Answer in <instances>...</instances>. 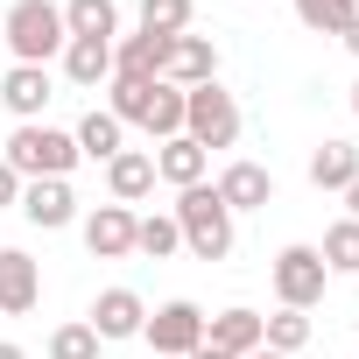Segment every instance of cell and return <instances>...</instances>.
Segmentation results:
<instances>
[{"label": "cell", "instance_id": "6da1fadb", "mask_svg": "<svg viewBox=\"0 0 359 359\" xmlns=\"http://www.w3.org/2000/svg\"><path fill=\"white\" fill-rule=\"evenodd\" d=\"M169 219H176V233H184V247H191L198 261H226V254H233V212H226V198H219L212 184L176 191Z\"/></svg>", "mask_w": 359, "mask_h": 359}, {"label": "cell", "instance_id": "7a4b0ae2", "mask_svg": "<svg viewBox=\"0 0 359 359\" xmlns=\"http://www.w3.org/2000/svg\"><path fill=\"white\" fill-rule=\"evenodd\" d=\"M64 8L57 0H15L8 8V22H0V50H15L22 64H43L50 71V57H64Z\"/></svg>", "mask_w": 359, "mask_h": 359}, {"label": "cell", "instance_id": "3957f363", "mask_svg": "<svg viewBox=\"0 0 359 359\" xmlns=\"http://www.w3.org/2000/svg\"><path fill=\"white\" fill-rule=\"evenodd\" d=\"M8 162L22 184H36V176H71L78 169V141L64 134V127H43V120H22L15 134H8Z\"/></svg>", "mask_w": 359, "mask_h": 359}, {"label": "cell", "instance_id": "277c9868", "mask_svg": "<svg viewBox=\"0 0 359 359\" xmlns=\"http://www.w3.org/2000/svg\"><path fill=\"white\" fill-rule=\"evenodd\" d=\"M184 134L212 155V148H233L240 141V99L212 78V85H198V92H184Z\"/></svg>", "mask_w": 359, "mask_h": 359}, {"label": "cell", "instance_id": "5b68a950", "mask_svg": "<svg viewBox=\"0 0 359 359\" xmlns=\"http://www.w3.org/2000/svg\"><path fill=\"white\" fill-rule=\"evenodd\" d=\"M141 338L155 345V359H191V352L205 345V310H198L191 296H176V303H162V310H148V324H141Z\"/></svg>", "mask_w": 359, "mask_h": 359}, {"label": "cell", "instance_id": "8992f818", "mask_svg": "<svg viewBox=\"0 0 359 359\" xmlns=\"http://www.w3.org/2000/svg\"><path fill=\"white\" fill-rule=\"evenodd\" d=\"M268 275H275L282 310H310V303H324V282H331V268H324V254H317V247H282Z\"/></svg>", "mask_w": 359, "mask_h": 359}, {"label": "cell", "instance_id": "52a82bcc", "mask_svg": "<svg viewBox=\"0 0 359 359\" xmlns=\"http://www.w3.org/2000/svg\"><path fill=\"white\" fill-rule=\"evenodd\" d=\"M22 219L36 233H57L78 219V198H71V176H36V184H22Z\"/></svg>", "mask_w": 359, "mask_h": 359}, {"label": "cell", "instance_id": "ba28073f", "mask_svg": "<svg viewBox=\"0 0 359 359\" xmlns=\"http://www.w3.org/2000/svg\"><path fill=\"white\" fill-rule=\"evenodd\" d=\"M85 324L99 331V345H120V338H141L148 303H141L134 289H99V303H92V317H85Z\"/></svg>", "mask_w": 359, "mask_h": 359}, {"label": "cell", "instance_id": "9c48e42d", "mask_svg": "<svg viewBox=\"0 0 359 359\" xmlns=\"http://www.w3.org/2000/svg\"><path fill=\"white\" fill-rule=\"evenodd\" d=\"M43 303V268L22 247H0V317H29Z\"/></svg>", "mask_w": 359, "mask_h": 359}, {"label": "cell", "instance_id": "30bf717a", "mask_svg": "<svg viewBox=\"0 0 359 359\" xmlns=\"http://www.w3.org/2000/svg\"><path fill=\"white\" fill-rule=\"evenodd\" d=\"M212 78H219V50H212V36H176V43H169L162 85H176V92H198V85H212Z\"/></svg>", "mask_w": 359, "mask_h": 359}, {"label": "cell", "instance_id": "8fae6325", "mask_svg": "<svg viewBox=\"0 0 359 359\" xmlns=\"http://www.w3.org/2000/svg\"><path fill=\"white\" fill-rule=\"evenodd\" d=\"M134 205H99L92 219H85V247H92V261H127L134 254Z\"/></svg>", "mask_w": 359, "mask_h": 359}, {"label": "cell", "instance_id": "7c38bea8", "mask_svg": "<svg viewBox=\"0 0 359 359\" xmlns=\"http://www.w3.org/2000/svg\"><path fill=\"white\" fill-rule=\"evenodd\" d=\"M212 191H219L226 212L240 219V212H268V205H275V176H268L261 162H226V176H219Z\"/></svg>", "mask_w": 359, "mask_h": 359}, {"label": "cell", "instance_id": "4fadbf2b", "mask_svg": "<svg viewBox=\"0 0 359 359\" xmlns=\"http://www.w3.org/2000/svg\"><path fill=\"white\" fill-rule=\"evenodd\" d=\"M205 345L226 352V359L261 352V310H219V317H205Z\"/></svg>", "mask_w": 359, "mask_h": 359}, {"label": "cell", "instance_id": "5bb4252c", "mask_svg": "<svg viewBox=\"0 0 359 359\" xmlns=\"http://www.w3.org/2000/svg\"><path fill=\"white\" fill-rule=\"evenodd\" d=\"M106 191H113V205H141L155 191V155L148 148H120L106 162Z\"/></svg>", "mask_w": 359, "mask_h": 359}, {"label": "cell", "instance_id": "9a60e30c", "mask_svg": "<svg viewBox=\"0 0 359 359\" xmlns=\"http://www.w3.org/2000/svg\"><path fill=\"white\" fill-rule=\"evenodd\" d=\"M205 148L191 141V134H169L162 148H155V184H176V191H191V184H205Z\"/></svg>", "mask_w": 359, "mask_h": 359}, {"label": "cell", "instance_id": "2e32d148", "mask_svg": "<svg viewBox=\"0 0 359 359\" xmlns=\"http://www.w3.org/2000/svg\"><path fill=\"white\" fill-rule=\"evenodd\" d=\"M169 43L176 36H120L113 43V78H162V64H169Z\"/></svg>", "mask_w": 359, "mask_h": 359}, {"label": "cell", "instance_id": "e0dca14e", "mask_svg": "<svg viewBox=\"0 0 359 359\" xmlns=\"http://www.w3.org/2000/svg\"><path fill=\"white\" fill-rule=\"evenodd\" d=\"M0 106H8L15 120H36L50 106V71L43 64H15L8 78H0Z\"/></svg>", "mask_w": 359, "mask_h": 359}, {"label": "cell", "instance_id": "ac0fdd59", "mask_svg": "<svg viewBox=\"0 0 359 359\" xmlns=\"http://www.w3.org/2000/svg\"><path fill=\"white\" fill-rule=\"evenodd\" d=\"M64 36L120 43V8H113V0H64Z\"/></svg>", "mask_w": 359, "mask_h": 359}, {"label": "cell", "instance_id": "d6986e66", "mask_svg": "<svg viewBox=\"0 0 359 359\" xmlns=\"http://www.w3.org/2000/svg\"><path fill=\"white\" fill-rule=\"evenodd\" d=\"M64 78H71V85H106V78H113V43L71 36V43H64Z\"/></svg>", "mask_w": 359, "mask_h": 359}, {"label": "cell", "instance_id": "ffe728a7", "mask_svg": "<svg viewBox=\"0 0 359 359\" xmlns=\"http://www.w3.org/2000/svg\"><path fill=\"white\" fill-rule=\"evenodd\" d=\"M352 176H359V148H352V141H324V148L310 155V184H317V191H345Z\"/></svg>", "mask_w": 359, "mask_h": 359}, {"label": "cell", "instance_id": "44dd1931", "mask_svg": "<svg viewBox=\"0 0 359 359\" xmlns=\"http://www.w3.org/2000/svg\"><path fill=\"white\" fill-rule=\"evenodd\" d=\"M120 134H127V127H120L106 106H92V113L78 120V134H71V141H78V155H92V162H113V155H120Z\"/></svg>", "mask_w": 359, "mask_h": 359}, {"label": "cell", "instance_id": "7402d4cb", "mask_svg": "<svg viewBox=\"0 0 359 359\" xmlns=\"http://www.w3.org/2000/svg\"><path fill=\"white\" fill-rule=\"evenodd\" d=\"M261 345L282 352V359H296V352L310 345V317H303V310H275V317H261Z\"/></svg>", "mask_w": 359, "mask_h": 359}, {"label": "cell", "instance_id": "603a6c76", "mask_svg": "<svg viewBox=\"0 0 359 359\" xmlns=\"http://www.w3.org/2000/svg\"><path fill=\"white\" fill-rule=\"evenodd\" d=\"M198 0H141V29L148 36H191Z\"/></svg>", "mask_w": 359, "mask_h": 359}, {"label": "cell", "instance_id": "cb8c5ba5", "mask_svg": "<svg viewBox=\"0 0 359 359\" xmlns=\"http://www.w3.org/2000/svg\"><path fill=\"white\" fill-rule=\"evenodd\" d=\"M317 254H324V268H331V275H359V219H338V226L324 233V247H317Z\"/></svg>", "mask_w": 359, "mask_h": 359}, {"label": "cell", "instance_id": "d4e9b609", "mask_svg": "<svg viewBox=\"0 0 359 359\" xmlns=\"http://www.w3.org/2000/svg\"><path fill=\"white\" fill-rule=\"evenodd\" d=\"M352 15H359L352 0H296V22H303V29H317V36H345V29H352Z\"/></svg>", "mask_w": 359, "mask_h": 359}, {"label": "cell", "instance_id": "484cf974", "mask_svg": "<svg viewBox=\"0 0 359 359\" xmlns=\"http://www.w3.org/2000/svg\"><path fill=\"white\" fill-rule=\"evenodd\" d=\"M176 247H184V233H176V219H169V212H155V219H141V226H134V254L169 261Z\"/></svg>", "mask_w": 359, "mask_h": 359}, {"label": "cell", "instance_id": "4316f807", "mask_svg": "<svg viewBox=\"0 0 359 359\" xmlns=\"http://www.w3.org/2000/svg\"><path fill=\"white\" fill-rule=\"evenodd\" d=\"M50 359H99V331L92 324H57L50 331Z\"/></svg>", "mask_w": 359, "mask_h": 359}, {"label": "cell", "instance_id": "83f0119b", "mask_svg": "<svg viewBox=\"0 0 359 359\" xmlns=\"http://www.w3.org/2000/svg\"><path fill=\"white\" fill-rule=\"evenodd\" d=\"M8 205H22V176H15L8 162H0V212H8Z\"/></svg>", "mask_w": 359, "mask_h": 359}, {"label": "cell", "instance_id": "f1b7e54d", "mask_svg": "<svg viewBox=\"0 0 359 359\" xmlns=\"http://www.w3.org/2000/svg\"><path fill=\"white\" fill-rule=\"evenodd\" d=\"M338 43H345V50H352V57H359V15H352V29H345V36H338Z\"/></svg>", "mask_w": 359, "mask_h": 359}, {"label": "cell", "instance_id": "f546056e", "mask_svg": "<svg viewBox=\"0 0 359 359\" xmlns=\"http://www.w3.org/2000/svg\"><path fill=\"white\" fill-rule=\"evenodd\" d=\"M345 205H352V219H359V176H352V184H345Z\"/></svg>", "mask_w": 359, "mask_h": 359}, {"label": "cell", "instance_id": "4dcf8cb0", "mask_svg": "<svg viewBox=\"0 0 359 359\" xmlns=\"http://www.w3.org/2000/svg\"><path fill=\"white\" fill-rule=\"evenodd\" d=\"M0 359H29V352H22V345H0Z\"/></svg>", "mask_w": 359, "mask_h": 359}, {"label": "cell", "instance_id": "1f68e13d", "mask_svg": "<svg viewBox=\"0 0 359 359\" xmlns=\"http://www.w3.org/2000/svg\"><path fill=\"white\" fill-rule=\"evenodd\" d=\"M191 359H226V352H212V345H198V352H191Z\"/></svg>", "mask_w": 359, "mask_h": 359}, {"label": "cell", "instance_id": "d6a6232c", "mask_svg": "<svg viewBox=\"0 0 359 359\" xmlns=\"http://www.w3.org/2000/svg\"><path fill=\"white\" fill-rule=\"evenodd\" d=\"M247 359H282V352H268V345H261V352H247Z\"/></svg>", "mask_w": 359, "mask_h": 359}, {"label": "cell", "instance_id": "836d02e7", "mask_svg": "<svg viewBox=\"0 0 359 359\" xmlns=\"http://www.w3.org/2000/svg\"><path fill=\"white\" fill-rule=\"evenodd\" d=\"M352 113H359V85H352Z\"/></svg>", "mask_w": 359, "mask_h": 359}, {"label": "cell", "instance_id": "e575fe53", "mask_svg": "<svg viewBox=\"0 0 359 359\" xmlns=\"http://www.w3.org/2000/svg\"><path fill=\"white\" fill-rule=\"evenodd\" d=\"M352 8H359V0H352Z\"/></svg>", "mask_w": 359, "mask_h": 359}]
</instances>
